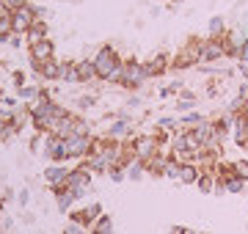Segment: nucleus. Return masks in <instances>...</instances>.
I'll return each mask as SVG.
<instances>
[{
	"label": "nucleus",
	"mask_w": 248,
	"mask_h": 234,
	"mask_svg": "<svg viewBox=\"0 0 248 234\" xmlns=\"http://www.w3.org/2000/svg\"><path fill=\"white\" fill-rule=\"evenodd\" d=\"M94 61V69H97V80L102 83H119V74H122V55L116 53V47L105 44V47H99L97 55L91 58Z\"/></svg>",
	"instance_id": "1"
},
{
	"label": "nucleus",
	"mask_w": 248,
	"mask_h": 234,
	"mask_svg": "<svg viewBox=\"0 0 248 234\" xmlns=\"http://www.w3.org/2000/svg\"><path fill=\"white\" fill-rule=\"evenodd\" d=\"M149 80H152V77H149V72H146V63L133 61V58H127V61H124L122 74H119V86H122V88L135 91V88H141L143 83H149Z\"/></svg>",
	"instance_id": "2"
},
{
	"label": "nucleus",
	"mask_w": 248,
	"mask_h": 234,
	"mask_svg": "<svg viewBox=\"0 0 248 234\" xmlns=\"http://www.w3.org/2000/svg\"><path fill=\"white\" fill-rule=\"evenodd\" d=\"M130 146H133V152H135V157L138 160H152L155 154H160L163 152V146H160V141H157V135L155 132H141V135H135L133 141H130Z\"/></svg>",
	"instance_id": "3"
},
{
	"label": "nucleus",
	"mask_w": 248,
	"mask_h": 234,
	"mask_svg": "<svg viewBox=\"0 0 248 234\" xmlns=\"http://www.w3.org/2000/svg\"><path fill=\"white\" fill-rule=\"evenodd\" d=\"M199 50H202V39H187V44H182L177 53H174L171 66H174V69H190V66H199Z\"/></svg>",
	"instance_id": "4"
},
{
	"label": "nucleus",
	"mask_w": 248,
	"mask_h": 234,
	"mask_svg": "<svg viewBox=\"0 0 248 234\" xmlns=\"http://www.w3.org/2000/svg\"><path fill=\"white\" fill-rule=\"evenodd\" d=\"M42 157H47L50 162H66L69 160L66 138L55 135V132H45V149H42Z\"/></svg>",
	"instance_id": "5"
},
{
	"label": "nucleus",
	"mask_w": 248,
	"mask_h": 234,
	"mask_svg": "<svg viewBox=\"0 0 248 234\" xmlns=\"http://www.w3.org/2000/svg\"><path fill=\"white\" fill-rule=\"evenodd\" d=\"M91 179H94V171H91L86 162L80 160V165L78 168H72V174H69V185L75 193H78V198H86V193H89V188H91Z\"/></svg>",
	"instance_id": "6"
},
{
	"label": "nucleus",
	"mask_w": 248,
	"mask_h": 234,
	"mask_svg": "<svg viewBox=\"0 0 248 234\" xmlns=\"http://www.w3.org/2000/svg\"><path fill=\"white\" fill-rule=\"evenodd\" d=\"M69 174H72V168L66 165V162H50L42 176H45V185H47L50 190H58V188H66Z\"/></svg>",
	"instance_id": "7"
},
{
	"label": "nucleus",
	"mask_w": 248,
	"mask_h": 234,
	"mask_svg": "<svg viewBox=\"0 0 248 234\" xmlns=\"http://www.w3.org/2000/svg\"><path fill=\"white\" fill-rule=\"evenodd\" d=\"M28 55H31V66H42L45 61L55 58V44L53 39H42V42H31L28 44Z\"/></svg>",
	"instance_id": "8"
},
{
	"label": "nucleus",
	"mask_w": 248,
	"mask_h": 234,
	"mask_svg": "<svg viewBox=\"0 0 248 234\" xmlns=\"http://www.w3.org/2000/svg\"><path fill=\"white\" fill-rule=\"evenodd\" d=\"M94 149V135H72L66 138V152L69 160H86Z\"/></svg>",
	"instance_id": "9"
},
{
	"label": "nucleus",
	"mask_w": 248,
	"mask_h": 234,
	"mask_svg": "<svg viewBox=\"0 0 248 234\" xmlns=\"http://www.w3.org/2000/svg\"><path fill=\"white\" fill-rule=\"evenodd\" d=\"M36 19H39L36 9L31 6V3H22V6L14 9V14H11V28H14L17 33H28V28L33 25Z\"/></svg>",
	"instance_id": "10"
},
{
	"label": "nucleus",
	"mask_w": 248,
	"mask_h": 234,
	"mask_svg": "<svg viewBox=\"0 0 248 234\" xmlns=\"http://www.w3.org/2000/svg\"><path fill=\"white\" fill-rule=\"evenodd\" d=\"M226 55H223V44L221 39H204L202 42V50H199V63H218L223 61Z\"/></svg>",
	"instance_id": "11"
},
{
	"label": "nucleus",
	"mask_w": 248,
	"mask_h": 234,
	"mask_svg": "<svg viewBox=\"0 0 248 234\" xmlns=\"http://www.w3.org/2000/svg\"><path fill=\"white\" fill-rule=\"evenodd\" d=\"M243 39L246 33H237V30H226V36H221V44H223V55L237 61L240 58V47H243Z\"/></svg>",
	"instance_id": "12"
},
{
	"label": "nucleus",
	"mask_w": 248,
	"mask_h": 234,
	"mask_svg": "<svg viewBox=\"0 0 248 234\" xmlns=\"http://www.w3.org/2000/svg\"><path fill=\"white\" fill-rule=\"evenodd\" d=\"M53 196H55V207H58V212H66L69 215V209L78 204L80 198H78V193L66 185V188H58V190H53Z\"/></svg>",
	"instance_id": "13"
},
{
	"label": "nucleus",
	"mask_w": 248,
	"mask_h": 234,
	"mask_svg": "<svg viewBox=\"0 0 248 234\" xmlns=\"http://www.w3.org/2000/svg\"><path fill=\"white\" fill-rule=\"evenodd\" d=\"M130 132H133V116L130 118H116L113 124L108 127L105 138H110V141H124V138H130Z\"/></svg>",
	"instance_id": "14"
},
{
	"label": "nucleus",
	"mask_w": 248,
	"mask_h": 234,
	"mask_svg": "<svg viewBox=\"0 0 248 234\" xmlns=\"http://www.w3.org/2000/svg\"><path fill=\"white\" fill-rule=\"evenodd\" d=\"M42 80H47V83H53V80H61V61L58 58H50V61H45L42 66H36L33 69Z\"/></svg>",
	"instance_id": "15"
},
{
	"label": "nucleus",
	"mask_w": 248,
	"mask_h": 234,
	"mask_svg": "<svg viewBox=\"0 0 248 234\" xmlns=\"http://www.w3.org/2000/svg\"><path fill=\"white\" fill-rule=\"evenodd\" d=\"M169 66H171V58L166 53H157L146 61V72H149V77H160V74L169 72Z\"/></svg>",
	"instance_id": "16"
},
{
	"label": "nucleus",
	"mask_w": 248,
	"mask_h": 234,
	"mask_svg": "<svg viewBox=\"0 0 248 234\" xmlns=\"http://www.w3.org/2000/svg\"><path fill=\"white\" fill-rule=\"evenodd\" d=\"M25 39H28V44H31V42H42V39H50V25H47L45 19L39 17V19L33 22V25L28 28Z\"/></svg>",
	"instance_id": "17"
},
{
	"label": "nucleus",
	"mask_w": 248,
	"mask_h": 234,
	"mask_svg": "<svg viewBox=\"0 0 248 234\" xmlns=\"http://www.w3.org/2000/svg\"><path fill=\"white\" fill-rule=\"evenodd\" d=\"M199 176H202V168L196 162H182V168H179V182L182 185H196Z\"/></svg>",
	"instance_id": "18"
},
{
	"label": "nucleus",
	"mask_w": 248,
	"mask_h": 234,
	"mask_svg": "<svg viewBox=\"0 0 248 234\" xmlns=\"http://www.w3.org/2000/svg\"><path fill=\"white\" fill-rule=\"evenodd\" d=\"M124 174H127V179H130V182H141L143 176H146V162L135 157V160H130V162H127V168H124Z\"/></svg>",
	"instance_id": "19"
},
{
	"label": "nucleus",
	"mask_w": 248,
	"mask_h": 234,
	"mask_svg": "<svg viewBox=\"0 0 248 234\" xmlns=\"http://www.w3.org/2000/svg\"><path fill=\"white\" fill-rule=\"evenodd\" d=\"M226 17L223 14H215V17H210V25H207V33H210V39H221L226 36Z\"/></svg>",
	"instance_id": "20"
},
{
	"label": "nucleus",
	"mask_w": 248,
	"mask_h": 234,
	"mask_svg": "<svg viewBox=\"0 0 248 234\" xmlns=\"http://www.w3.org/2000/svg\"><path fill=\"white\" fill-rule=\"evenodd\" d=\"M78 77H80V83H94L97 80V69H94V61H91V58L78 61Z\"/></svg>",
	"instance_id": "21"
},
{
	"label": "nucleus",
	"mask_w": 248,
	"mask_h": 234,
	"mask_svg": "<svg viewBox=\"0 0 248 234\" xmlns=\"http://www.w3.org/2000/svg\"><path fill=\"white\" fill-rule=\"evenodd\" d=\"M215 185H218V176L213 171H202V176L196 182V188L202 190L204 196H215Z\"/></svg>",
	"instance_id": "22"
},
{
	"label": "nucleus",
	"mask_w": 248,
	"mask_h": 234,
	"mask_svg": "<svg viewBox=\"0 0 248 234\" xmlns=\"http://www.w3.org/2000/svg\"><path fill=\"white\" fill-rule=\"evenodd\" d=\"M113 229H116V226H113V218L102 212V215H99L94 223H91L89 234H113Z\"/></svg>",
	"instance_id": "23"
},
{
	"label": "nucleus",
	"mask_w": 248,
	"mask_h": 234,
	"mask_svg": "<svg viewBox=\"0 0 248 234\" xmlns=\"http://www.w3.org/2000/svg\"><path fill=\"white\" fill-rule=\"evenodd\" d=\"M69 220L78 223V226H83V229H91V223H94L97 218L91 215L89 209H69Z\"/></svg>",
	"instance_id": "24"
},
{
	"label": "nucleus",
	"mask_w": 248,
	"mask_h": 234,
	"mask_svg": "<svg viewBox=\"0 0 248 234\" xmlns=\"http://www.w3.org/2000/svg\"><path fill=\"white\" fill-rule=\"evenodd\" d=\"M61 80L63 83H80V77H78V61H61Z\"/></svg>",
	"instance_id": "25"
},
{
	"label": "nucleus",
	"mask_w": 248,
	"mask_h": 234,
	"mask_svg": "<svg viewBox=\"0 0 248 234\" xmlns=\"http://www.w3.org/2000/svg\"><path fill=\"white\" fill-rule=\"evenodd\" d=\"M39 94H42V88L39 86H28V83L17 88V99H25V102H36Z\"/></svg>",
	"instance_id": "26"
},
{
	"label": "nucleus",
	"mask_w": 248,
	"mask_h": 234,
	"mask_svg": "<svg viewBox=\"0 0 248 234\" xmlns=\"http://www.w3.org/2000/svg\"><path fill=\"white\" fill-rule=\"evenodd\" d=\"M223 188H226V193H232V196H240V193L246 190V179H240V176H229V179L223 182Z\"/></svg>",
	"instance_id": "27"
},
{
	"label": "nucleus",
	"mask_w": 248,
	"mask_h": 234,
	"mask_svg": "<svg viewBox=\"0 0 248 234\" xmlns=\"http://www.w3.org/2000/svg\"><path fill=\"white\" fill-rule=\"evenodd\" d=\"M22 39H25V33H17V30H11V33H6V36H0V44L19 47V44H22Z\"/></svg>",
	"instance_id": "28"
},
{
	"label": "nucleus",
	"mask_w": 248,
	"mask_h": 234,
	"mask_svg": "<svg viewBox=\"0 0 248 234\" xmlns=\"http://www.w3.org/2000/svg\"><path fill=\"white\" fill-rule=\"evenodd\" d=\"M202 121H204V116H202V113H193V110L179 118V124H182V127H199Z\"/></svg>",
	"instance_id": "29"
},
{
	"label": "nucleus",
	"mask_w": 248,
	"mask_h": 234,
	"mask_svg": "<svg viewBox=\"0 0 248 234\" xmlns=\"http://www.w3.org/2000/svg\"><path fill=\"white\" fill-rule=\"evenodd\" d=\"M157 127H160V130H179L182 124H179L177 116H163V118L157 121Z\"/></svg>",
	"instance_id": "30"
},
{
	"label": "nucleus",
	"mask_w": 248,
	"mask_h": 234,
	"mask_svg": "<svg viewBox=\"0 0 248 234\" xmlns=\"http://www.w3.org/2000/svg\"><path fill=\"white\" fill-rule=\"evenodd\" d=\"M234 174H237L240 179H246V182H248V160H246V157L234 160Z\"/></svg>",
	"instance_id": "31"
},
{
	"label": "nucleus",
	"mask_w": 248,
	"mask_h": 234,
	"mask_svg": "<svg viewBox=\"0 0 248 234\" xmlns=\"http://www.w3.org/2000/svg\"><path fill=\"white\" fill-rule=\"evenodd\" d=\"M94 102H97V97H94V94H83V97H78V110L94 108Z\"/></svg>",
	"instance_id": "32"
},
{
	"label": "nucleus",
	"mask_w": 248,
	"mask_h": 234,
	"mask_svg": "<svg viewBox=\"0 0 248 234\" xmlns=\"http://www.w3.org/2000/svg\"><path fill=\"white\" fill-rule=\"evenodd\" d=\"M108 176H110V182H116V185L127 179V174H124L122 165H113V168H108Z\"/></svg>",
	"instance_id": "33"
},
{
	"label": "nucleus",
	"mask_w": 248,
	"mask_h": 234,
	"mask_svg": "<svg viewBox=\"0 0 248 234\" xmlns=\"http://www.w3.org/2000/svg\"><path fill=\"white\" fill-rule=\"evenodd\" d=\"M221 83H218V80H210V83H207V97H210V99H213V97H221Z\"/></svg>",
	"instance_id": "34"
},
{
	"label": "nucleus",
	"mask_w": 248,
	"mask_h": 234,
	"mask_svg": "<svg viewBox=\"0 0 248 234\" xmlns=\"http://www.w3.org/2000/svg\"><path fill=\"white\" fill-rule=\"evenodd\" d=\"M17 204H19V207H28V204H31V190H28V188H19Z\"/></svg>",
	"instance_id": "35"
},
{
	"label": "nucleus",
	"mask_w": 248,
	"mask_h": 234,
	"mask_svg": "<svg viewBox=\"0 0 248 234\" xmlns=\"http://www.w3.org/2000/svg\"><path fill=\"white\" fill-rule=\"evenodd\" d=\"M196 102H187V99H174V110H193Z\"/></svg>",
	"instance_id": "36"
},
{
	"label": "nucleus",
	"mask_w": 248,
	"mask_h": 234,
	"mask_svg": "<svg viewBox=\"0 0 248 234\" xmlns=\"http://www.w3.org/2000/svg\"><path fill=\"white\" fill-rule=\"evenodd\" d=\"M177 99H187V102H196V91H190V88H179V94H177Z\"/></svg>",
	"instance_id": "37"
},
{
	"label": "nucleus",
	"mask_w": 248,
	"mask_h": 234,
	"mask_svg": "<svg viewBox=\"0 0 248 234\" xmlns=\"http://www.w3.org/2000/svg\"><path fill=\"white\" fill-rule=\"evenodd\" d=\"M11 14H14L11 6L6 3V0H0V19H11Z\"/></svg>",
	"instance_id": "38"
},
{
	"label": "nucleus",
	"mask_w": 248,
	"mask_h": 234,
	"mask_svg": "<svg viewBox=\"0 0 248 234\" xmlns=\"http://www.w3.org/2000/svg\"><path fill=\"white\" fill-rule=\"evenodd\" d=\"M86 209H89V212H91L94 218H99V215H102V204H99V201H91V204H89Z\"/></svg>",
	"instance_id": "39"
},
{
	"label": "nucleus",
	"mask_w": 248,
	"mask_h": 234,
	"mask_svg": "<svg viewBox=\"0 0 248 234\" xmlns=\"http://www.w3.org/2000/svg\"><path fill=\"white\" fill-rule=\"evenodd\" d=\"M6 138H9V121H6V118H0V144H3Z\"/></svg>",
	"instance_id": "40"
},
{
	"label": "nucleus",
	"mask_w": 248,
	"mask_h": 234,
	"mask_svg": "<svg viewBox=\"0 0 248 234\" xmlns=\"http://www.w3.org/2000/svg\"><path fill=\"white\" fill-rule=\"evenodd\" d=\"M14 83H17V88H19V86H25V74H22V72H14Z\"/></svg>",
	"instance_id": "41"
},
{
	"label": "nucleus",
	"mask_w": 248,
	"mask_h": 234,
	"mask_svg": "<svg viewBox=\"0 0 248 234\" xmlns=\"http://www.w3.org/2000/svg\"><path fill=\"white\" fill-rule=\"evenodd\" d=\"M182 234H204V232H196V229H182Z\"/></svg>",
	"instance_id": "42"
},
{
	"label": "nucleus",
	"mask_w": 248,
	"mask_h": 234,
	"mask_svg": "<svg viewBox=\"0 0 248 234\" xmlns=\"http://www.w3.org/2000/svg\"><path fill=\"white\" fill-rule=\"evenodd\" d=\"M243 116L248 118V99H246V105H243Z\"/></svg>",
	"instance_id": "43"
},
{
	"label": "nucleus",
	"mask_w": 248,
	"mask_h": 234,
	"mask_svg": "<svg viewBox=\"0 0 248 234\" xmlns=\"http://www.w3.org/2000/svg\"><path fill=\"white\" fill-rule=\"evenodd\" d=\"M0 209H3V198H0Z\"/></svg>",
	"instance_id": "44"
}]
</instances>
